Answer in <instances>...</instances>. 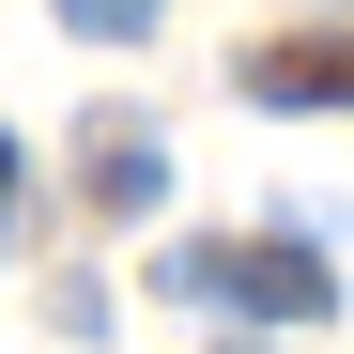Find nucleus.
Wrapping results in <instances>:
<instances>
[{
	"label": "nucleus",
	"instance_id": "f257e3e1",
	"mask_svg": "<svg viewBox=\"0 0 354 354\" xmlns=\"http://www.w3.org/2000/svg\"><path fill=\"white\" fill-rule=\"evenodd\" d=\"M169 292L247 308V324H324V308H339V277H324L308 247H277V231H262V247H247V231H231V247H185V262H169Z\"/></svg>",
	"mask_w": 354,
	"mask_h": 354
},
{
	"label": "nucleus",
	"instance_id": "f03ea898",
	"mask_svg": "<svg viewBox=\"0 0 354 354\" xmlns=\"http://www.w3.org/2000/svg\"><path fill=\"white\" fill-rule=\"evenodd\" d=\"M247 93H262V108H354V31H277V46H247Z\"/></svg>",
	"mask_w": 354,
	"mask_h": 354
},
{
	"label": "nucleus",
	"instance_id": "7ed1b4c3",
	"mask_svg": "<svg viewBox=\"0 0 354 354\" xmlns=\"http://www.w3.org/2000/svg\"><path fill=\"white\" fill-rule=\"evenodd\" d=\"M154 185H169V154H154L139 124H108V139H93V201H108V216H139Z\"/></svg>",
	"mask_w": 354,
	"mask_h": 354
},
{
	"label": "nucleus",
	"instance_id": "20e7f679",
	"mask_svg": "<svg viewBox=\"0 0 354 354\" xmlns=\"http://www.w3.org/2000/svg\"><path fill=\"white\" fill-rule=\"evenodd\" d=\"M62 31H93V46H124V31H154V0H62Z\"/></svg>",
	"mask_w": 354,
	"mask_h": 354
},
{
	"label": "nucleus",
	"instance_id": "39448f33",
	"mask_svg": "<svg viewBox=\"0 0 354 354\" xmlns=\"http://www.w3.org/2000/svg\"><path fill=\"white\" fill-rule=\"evenodd\" d=\"M0 216H16V139H0Z\"/></svg>",
	"mask_w": 354,
	"mask_h": 354
},
{
	"label": "nucleus",
	"instance_id": "423d86ee",
	"mask_svg": "<svg viewBox=\"0 0 354 354\" xmlns=\"http://www.w3.org/2000/svg\"><path fill=\"white\" fill-rule=\"evenodd\" d=\"M231 354H247V339H231Z\"/></svg>",
	"mask_w": 354,
	"mask_h": 354
}]
</instances>
